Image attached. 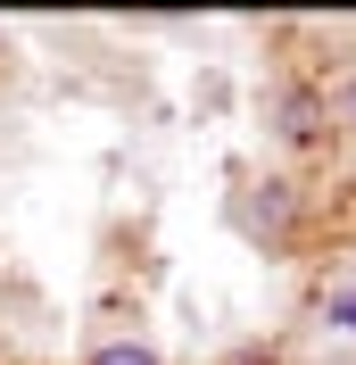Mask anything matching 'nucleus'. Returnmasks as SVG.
Listing matches in <instances>:
<instances>
[{
	"label": "nucleus",
	"instance_id": "nucleus-3",
	"mask_svg": "<svg viewBox=\"0 0 356 365\" xmlns=\"http://www.w3.org/2000/svg\"><path fill=\"white\" fill-rule=\"evenodd\" d=\"M323 324H332V332H356V282H340V291L323 299Z\"/></svg>",
	"mask_w": 356,
	"mask_h": 365
},
{
	"label": "nucleus",
	"instance_id": "nucleus-2",
	"mask_svg": "<svg viewBox=\"0 0 356 365\" xmlns=\"http://www.w3.org/2000/svg\"><path fill=\"white\" fill-rule=\"evenodd\" d=\"M273 133H282V141H307L315 133V100H282V108H273Z\"/></svg>",
	"mask_w": 356,
	"mask_h": 365
},
{
	"label": "nucleus",
	"instance_id": "nucleus-1",
	"mask_svg": "<svg viewBox=\"0 0 356 365\" xmlns=\"http://www.w3.org/2000/svg\"><path fill=\"white\" fill-rule=\"evenodd\" d=\"M83 365H166V357H157L150 341H108V349H91Z\"/></svg>",
	"mask_w": 356,
	"mask_h": 365
},
{
	"label": "nucleus",
	"instance_id": "nucleus-4",
	"mask_svg": "<svg viewBox=\"0 0 356 365\" xmlns=\"http://www.w3.org/2000/svg\"><path fill=\"white\" fill-rule=\"evenodd\" d=\"M340 116H348V125H356V75H348V83H340Z\"/></svg>",
	"mask_w": 356,
	"mask_h": 365
}]
</instances>
